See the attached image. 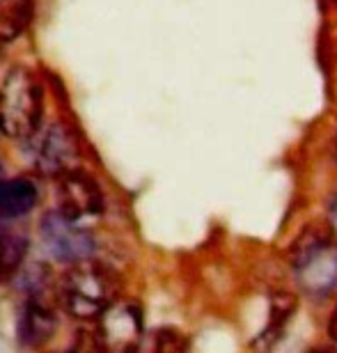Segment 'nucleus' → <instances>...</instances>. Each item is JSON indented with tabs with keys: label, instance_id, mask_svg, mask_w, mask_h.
<instances>
[{
	"label": "nucleus",
	"instance_id": "nucleus-4",
	"mask_svg": "<svg viewBox=\"0 0 337 353\" xmlns=\"http://www.w3.org/2000/svg\"><path fill=\"white\" fill-rule=\"evenodd\" d=\"M81 161V140L69 124L53 122L39 136L37 150H34V168L39 174L58 179L62 174L79 170Z\"/></svg>",
	"mask_w": 337,
	"mask_h": 353
},
{
	"label": "nucleus",
	"instance_id": "nucleus-8",
	"mask_svg": "<svg viewBox=\"0 0 337 353\" xmlns=\"http://www.w3.org/2000/svg\"><path fill=\"white\" fill-rule=\"evenodd\" d=\"M39 190L28 176L17 179H0V228L19 221L37 207Z\"/></svg>",
	"mask_w": 337,
	"mask_h": 353
},
{
	"label": "nucleus",
	"instance_id": "nucleus-7",
	"mask_svg": "<svg viewBox=\"0 0 337 353\" xmlns=\"http://www.w3.org/2000/svg\"><path fill=\"white\" fill-rule=\"evenodd\" d=\"M58 316L46 301L25 299L17 316V342L23 349H41L53 340Z\"/></svg>",
	"mask_w": 337,
	"mask_h": 353
},
{
	"label": "nucleus",
	"instance_id": "nucleus-14",
	"mask_svg": "<svg viewBox=\"0 0 337 353\" xmlns=\"http://www.w3.org/2000/svg\"><path fill=\"white\" fill-rule=\"evenodd\" d=\"M326 333L328 337L337 344V303H335V307H333V312L331 316H328V323H326Z\"/></svg>",
	"mask_w": 337,
	"mask_h": 353
},
{
	"label": "nucleus",
	"instance_id": "nucleus-5",
	"mask_svg": "<svg viewBox=\"0 0 337 353\" xmlns=\"http://www.w3.org/2000/svg\"><path fill=\"white\" fill-rule=\"evenodd\" d=\"M58 209L74 221L99 216L106 209V197L99 181L83 168L58 176Z\"/></svg>",
	"mask_w": 337,
	"mask_h": 353
},
{
	"label": "nucleus",
	"instance_id": "nucleus-11",
	"mask_svg": "<svg viewBox=\"0 0 337 353\" xmlns=\"http://www.w3.org/2000/svg\"><path fill=\"white\" fill-rule=\"evenodd\" d=\"M34 0H0V44L17 41L32 23Z\"/></svg>",
	"mask_w": 337,
	"mask_h": 353
},
{
	"label": "nucleus",
	"instance_id": "nucleus-3",
	"mask_svg": "<svg viewBox=\"0 0 337 353\" xmlns=\"http://www.w3.org/2000/svg\"><path fill=\"white\" fill-rule=\"evenodd\" d=\"M39 236L46 252L62 264H74L81 259L94 257L96 241L94 234L88 228H83L81 221H74L62 214L60 209L46 211L39 223Z\"/></svg>",
	"mask_w": 337,
	"mask_h": 353
},
{
	"label": "nucleus",
	"instance_id": "nucleus-6",
	"mask_svg": "<svg viewBox=\"0 0 337 353\" xmlns=\"http://www.w3.org/2000/svg\"><path fill=\"white\" fill-rule=\"evenodd\" d=\"M94 323L101 349L131 351L138 347L140 337H143V316H140V310L131 303L117 301L99 319H94Z\"/></svg>",
	"mask_w": 337,
	"mask_h": 353
},
{
	"label": "nucleus",
	"instance_id": "nucleus-1",
	"mask_svg": "<svg viewBox=\"0 0 337 353\" xmlns=\"http://www.w3.org/2000/svg\"><path fill=\"white\" fill-rule=\"evenodd\" d=\"M122 280L108 264L90 257L69 264L55 282V301L69 316L94 321L119 301Z\"/></svg>",
	"mask_w": 337,
	"mask_h": 353
},
{
	"label": "nucleus",
	"instance_id": "nucleus-13",
	"mask_svg": "<svg viewBox=\"0 0 337 353\" xmlns=\"http://www.w3.org/2000/svg\"><path fill=\"white\" fill-rule=\"evenodd\" d=\"M154 337H156V344H154V347H156L159 351H184L188 347V340L174 328L156 330V335Z\"/></svg>",
	"mask_w": 337,
	"mask_h": 353
},
{
	"label": "nucleus",
	"instance_id": "nucleus-16",
	"mask_svg": "<svg viewBox=\"0 0 337 353\" xmlns=\"http://www.w3.org/2000/svg\"><path fill=\"white\" fill-rule=\"evenodd\" d=\"M3 172H5V168H3V163H0V179H3Z\"/></svg>",
	"mask_w": 337,
	"mask_h": 353
},
{
	"label": "nucleus",
	"instance_id": "nucleus-2",
	"mask_svg": "<svg viewBox=\"0 0 337 353\" xmlns=\"http://www.w3.org/2000/svg\"><path fill=\"white\" fill-rule=\"evenodd\" d=\"M44 119V85L28 67H12L0 83V131L14 140H30Z\"/></svg>",
	"mask_w": 337,
	"mask_h": 353
},
{
	"label": "nucleus",
	"instance_id": "nucleus-15",
	"mask_svg": "<svg viewBox=\"0 0 337 353\" xmlns=\"http://www.w3.org/2000/svg\"><path fill=\"white\" fill-rule=\"evenodd\" d=\"M331 228H333V234L337 236V193H335V200L331 204Z\"/></svg>",
	"mask_w": 337,
	"mask_h": 353
},
{
	"label": "nucleus",
	"instance_id": "nucleus-9",
	"mask_svg": "<svg viewBox=\"0 0 337 353\" xmlns=\"http://www.w3.org/2000/svg\"><path fill=\"white\" fill-rule=\"evenodd\" d=\"M298 280L305 292L312 296H324L337 285V250L333 245L314 252L310 259L296 266Z\"/></svg>",
	"mask_w": 337,
	"mask_h": 353
},
{
	"label": "nucleus",
	"instance_id": "nucleus-10",
	"mask_svg": "<svg viewBox=\"0 0 337 353\" xmlns=\"http://www.w3.org/2000/svg\"><path fill=\"white\" fill-rule=\"evenodd\" d=\"M30 241L23 232L0 228V285L14 282L25 264Z\"/></svg>",
	"mask_w": 337,
	"mask_h": 353
},
{
	"label": "nucleus",
	"instance_id": "nucleus-12",
	"mask_svg": "<svg viewBox=\"0 0 337 353\" xmlns=\"http://www.w3.org/2000/svg\"><path fill=\"white\" fill-rule=\"evenodd\" d=\"M19 287L23 292L25 299L34 301H46V296L53 287V273L44 262H34L30 266L21 268V273L17 275Z\"/></svg>",
	"mask_w": 337,
	"mask_h": 353
},
{
	"label": "nucleus",
	"instance_id": "nucleus-17",
	"mask_svg": "<svg viewBox=\"0 0 337 353\" xmlns=\"http://www.w3.org/2000/svg\"><path fill=\"white\" fill-rule=\"evenodd\" d=\"M333 3H335V5H337V0H333Z\"/></svg>",
	"mask_w": 337,
	"mask_h": 353
}]
</instances>
